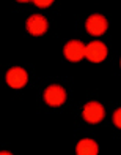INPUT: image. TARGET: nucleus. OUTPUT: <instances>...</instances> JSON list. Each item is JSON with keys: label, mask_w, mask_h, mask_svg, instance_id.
<instances>
[{"label": "nucleus", "mask_w": 121, "mask_h": 155, "mask_svg": "<svg viewBox=\"0 0 121 155\" xmlns=\"http://www.w3.org/2000/svg\"><path fill=\"white\" fill-rule=\"evenodd\" d=\"M107 54H109V49L102 41H91L90 45L85 46V57L90 62L99 63V62L105 60Z\"/></svg>", "instance_id": "nucleus-1"}, {"label": "nucleus", "mask_w": 121, "mask_h": 155, "mask_svg": "<svg viewBox=\"0 0 121 155\" xmlns=\"http://www.w3.org/2000/svg\"><path fill=\"white\" fill-rule=\"evenodd\" d=\"M83 119L88 124H98L105 117V109L99 101H88L83 106Z\"/></svg>", "instance_id": "nucleus-2"}, {"label": "nucleus", "mask_w": 121, "mask_h": 155, "mask_svg": "<svg viewBox=\"0 0 121 155\" xmlns=\"http://www.w3.org/2000/svg\"><path fill=\"white\" fill-rule=\"evenodd\" d=\"M44 101L49 104V106H61L63 103L66 101V90L61 86H57V84H52L44 90Z\"/></svg>", "instance_id": "nucleus-3"}, {"label": "nucleus", "mask_w": 121, "mask_h": 155, "mask_svg": "<svg viewBox=\"0 0 121 155\" xmlns=\"http://www.w3.org/2000/svg\"><path fill=\"white\" fill-rule=\"evenodd\" d=\"M25 29L27 32L33 35V37H41V35H44L49 29V22L44 16L41 15H32L30 18L27 19L25 22Z\"/></svg>", "instance_id": "nucleus-4"}, {"label": "nucleus", "mask_w": 121, "mask_h": 155, "mask_svg": "<svg viewBox=\"0 0 121 155\" xmlns=\"http://www.w3.org/2000/svg\"><path fill=\"white\" fill-rule=\"evenodd\" d=\"M5 79H6V84H8L11 89H22L28 81V74L24 68L13 67L6 71Z\"/></svg>", "instance_id": "nucleus-5"}, {"label": "nucleus", "mask_w": 121, "mask_h": 155, "mask_svg": "<svg viewBox=\"0 0 121 155\" xmlns=\"http://www.w3.org/2000/svg\"><path fill=\"white\" fill-rule=\"evenodd\" d=\"M63 54L69 62H80L85 57V45L79 40H71L63 48Z\"/></svg>", "instance_id": "nucleus-6"}, {"label": "nucleus", "mask_w": 121, "mask_h": 155, "mask_svg": "<svg viewBox=\"0 0 121 155\" xmlns=\"http://www.w3.org/2000/svg\"><path fill=\"white\" fill-rule=\"evenodd\" d=\"M107 27H109V22L102 15H91L87 22H85V29H87L88 33L91 35H102L107 32Z\"/></svg>", "instance_id": "nucleus-7"}, {"label": "nucleus", "mask_w": 121, "mask_h": 155, "mask_svg": "<svg viewBox=\"0 0 121 155\" xmlns=\"http://www.w3.org/2000/svg\"><path fill=\"white\" fill-rule=\"evenodd\" d=\"M99 152V147L95 143L93 139H82L77 143L76 146V153L77 155H98Z\"/></svg>", "instance_id": "nucleus-8"}, {"label": "nucleus", "mask_w": 121, "mask_h": 155, "mask_svg": "<svg viewBox=\"0 0 121 155\" xmlns=\"http://www.w3.org/2000/svg\"><path fill=\"white\" fill-rule=\"evenodd\" d=\"M33 3L36 5V6H41V8H47V6H51L54 2H52V0H46V2H41V0H35Z\"/></svg>", "instance_id": "nucleus-9"}, {"label": "nucleus", "mask_w": 121, "mask_h": 155, "mask_svg": "<svg viewBox=\"0 0 121 155\" xmlns=\"http://www.w3.org/2000/svg\"><path fill=\"white\" fill-rule=\"evenodd\" d=\"M119 114H121V111H119V109H116V112L113 114V122H115V125H116V127H121V122H119Z\"/></svg>", "instance_id": "nucleus-10"}, {"label": "nucleus", "mask_w": 121, "mask_h": 155, "mask_svg": "<svg viewBox=\"0 0 121 155\" xmlns=\"http://www.w3.org/2000/svg\"><path fill=\"white\" fill-rule=\"evenodd\" d=\"M0 155H13L11 152H6V150H2V152H0Z\"/></svg>", "instance_id": "nucleus-11"}]
</instances>
